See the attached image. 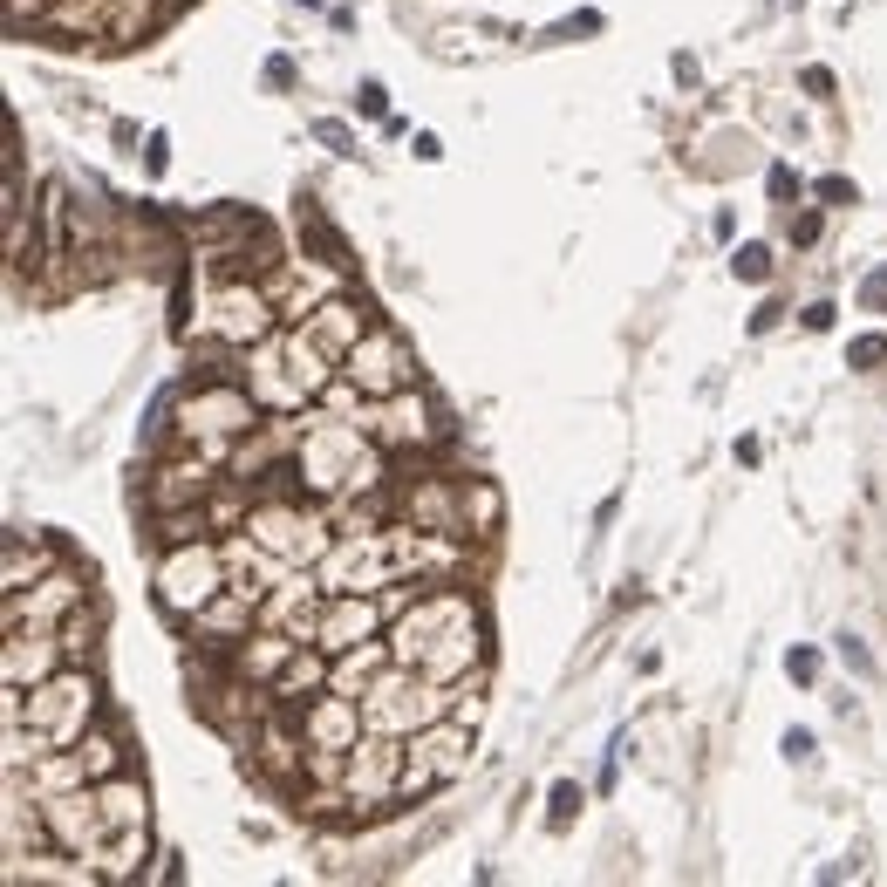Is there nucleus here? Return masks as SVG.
Listing matches in <instances>:
<instances>
[{
    "label": "nucleus",
    "instance_id": "nucleus-15",
    "mask_svg": "<svg viewBox=\"0 0 887 887\" xmlns=\"http://www.w3.org/2000/svg\"><path fill=\"white\" fill-rule=\"evenodd\" d=\"M812 239H819V212H799L792 219V246H812Z\"/></svg>",
    "mask_w": 887,
    "mask_h": 887
},
{
    "label": "nucleus",
    "instance_id": "nucleus-14",
    "mask_svg": "<svg viewBox=\"0 0 887 887\" xmlns=\"http://www.w3.org/2000/svg\"><path fill=\"white\" fill-rule=\"evenodd\" d=\"M799 192V171L792 164H772V198H792Z\"/></svg>",
    "mask_w": 887,
    "mask_h": 887
},
{
    "label": "nucleus",
    "instance_id": "nucleus-12",
    "mask_svg": "<svg viewBox=\"0 0 887 887\" xmlns=\"http://www.w3.org/2000/svg\"><path fill=\"white\" fill-rule=\"evenodd\" d=\"M840 662H847V669H860V676H874V656L860 649V635H840Z\"/></svg>",
    "mask_w": 887,
    "mask_h": 887
},
{
    "label": "nucleus",
    "instance_id": "nucleus-2",
    "mask_svg": "<svg viewBox=\"0 0 887 887\" xmlns=\"http://www.w3.org/2000/svg\"><path fill=\"white\" fill-rule=\"evenodd\" d=\"M7 881L130 887L151 867V772L110 683V587L62 526L0 546Z\"/></svg>",
    "mask_w": 887,
    "mask_h": 887
},
{
    "label": "nucleus",
    "instance_id": "nucleus-18",
    "mask_svg": "<svg viewBox=\"0 0 887 887\" xmlns=\"http://www.w3.org/2000/svg\"><path fill=\"white\" fill-rule=\"evenodd\" d=\"M417 157H424V164H437V157H444V144H437L430 130H417Z\"/></svg>",
    "mask_w": 887,
    "mask_h": 887
},
{
    "label": "nucleus",
    "instance_id": "nucleus-5",
    "mask_svg": "<svg viewBox=\"0 0 887 887\" xmlns=\"http://www.w3.org/2000/svg\"><path fill=\"white\" fill-rule=\"evenodd\" d=\"M847 362H853V369H881V362H887V335H853Z\"/></svg>",
    "mask_w": 887,
    "mask_h": 887
},
{
    "label": "nucleus",
    "instance_id": "nucleus-17",
    "mask_svg": "<svg viewBox=\"0 0 887 887\" xmlns=\"http://www.w3.org/2000/svg\"><path fill=\"white\" fill-rule=\"evenodd\" d=\"M806 89L812 96H833V69H806Z\"/></svg>",
    "mask_w": 887,
    "mask_h": 887
},
{
    "label": "nucleus",
    "instance_id": "nucleus-16",
    "mask_svg": "<svg viewBox=\"0 0 887 887\" xmlns=\"http://www.w3.org/2000/svg\"><path fill=\"white\" fill-rule=\"evenodd\" d=\"M806 328H812V335H826V328H833V301H812V308H806Z\"/></svg>",
    "mask_w": 887,
    "mask_h": 887
},
{
    "label": "nucleus",
    "instance_id": "nucleus-8",
    "mask_svg": "<svg viewBox=\"0 0 887 887\" xmlns=\"http://www.w3.org/2000/svg\"><path fill=\"white\" fill-rule=\"evenodd\" d=\"M812 198H819V205H853V178L833 171V178H819V185H812Z\"/></svg>",
    "mask_w": 887,
    "mask_h": 887
},
{
    "label": "nucleus",
    "instance_id": "nucleus-1",
    "mask_svg": "<svg viewBox=\"0 0 887 887\" xmlns=\"http://www.w3.org/2000/svg\"><path fill=\"white\" fill-rule=\"evenodd\" d=\"M178 376L130 526L185 703L314 833H376L478 751L505 505L355 260L253 205L185 219Z\"/></svg>",
    "mask_w": 887,
    "mask_h": 887
},
{
    "label": "nucleus",
    "instance_id": "nucleus-9",
    "mask_svg": "<svg viewBox=\"0 0 887 887\" xmlns=\"http://www.w3.org/2000/svg\"><path fill=\"white\" fill-rule=\"evenodd\" d=\"M785 676H792V683H819V649H792V656H785Z\"/></svg>",
    "mask_w": 887,
    "mask_h": 887
},
{
    "label": "nucleus",
    "instance_id": "nucleus-4",
    "mask_svg": "<svg viewBox=\"0 0 887 887\" xmlns=\"http://www.w3.org/2000/svg\"><path fill=\"white\" fill-rule=\"evenodd\" d=\"M731 273H737V280H772V246H737Z\"/></svg>",
    "mask_w": 887,
    "mask_h": 887
},
{
    "label": "nucleus",
    "instance_id": "nucleus-7",
    "mask_svg": "<svg viewBox=\"0 0 887 887\" xmlns=\"http://www.w3.org/2000/svg\"><path fill=\"white\" fill-rule=\"evenodd\" d=\"M860 308H867V314H887V267H874L867 280H860Z\"/></svg>",
    "mask_w": 887,
    "mask_h": 887
},
{
    "label": "nucleus",
    "instance_id": "nucleus-3",
    "mask_svg": "<svg viewBox=\"0 0 887 887\" xmlns=\"http://www.w3.org/2000/svg\"><path fill=\"white\" fill-rule=\"evenodd\" d=\"M198 0H0L7 41L21 48H48V55H137L164 41Z\"/></svg>",
    "mask_w": 887,
    "mask_h": 887
},
{
    "label": "nucleus",
    "instance_id": "nucleus-10",
    "mask_svg": "<svg viewBox=\"0 0 887 887\" xmlns=\"http://www.w3.org/2000/svg\"><path fill=\"white\" fill-rule=\"evenodd\" d=\"M314 137H321V144H328V151H355V137H348V123H335V116H321V123H314Z\"/></svg>",
    "mask_w": 887,
    "mask_h": 887
},
{
    "label": "nucleus",
    "instance_id": "nucleus-13",
    "mask_svg": "<svg viewBox=\"0 0 887 887\" xmlns=\"http://www.w3.org/2000/svg\"><path fill=\"white\" fill-rule=\"evenodd\" d=\"M267 89H294V62H287V55H273V62H267Z\"/></svg>",
    "mask_w": 887,
    "mask_h": 887
},
{
    "label": "nucleus",
    "instance_id": "nucleus-6",
    "mask_svg": "<svg viewBox=\"0 0 887 887\" xmlns=\"http://www.w3.org/2000/svg\"><path fill=\"white\" fill-rule=\"evenodd\" d=\"M580 812V785H553V833H567Z\"/></svg>",
    "mask_w": 887,
    "mask_h": 887
},
{
    "label": "nucleus",
    "instance_id": "nucleus-11",
    "mask_svg": "<svg viewBox=\"0 0 887 887\" xmlns=\"http://www.w3.org/2000/svg\"><path fill=\"white\" fill-rule=\"evenodd\" d=\"M355 110H362V116H376V123H383V116H389V96H383V82H362V96H355Z\"/></svg>",
    "mask_w": 887,
    "mask_h": 887
}]
</instances>
